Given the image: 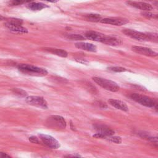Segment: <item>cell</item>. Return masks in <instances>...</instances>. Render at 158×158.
I'll return each mask as SVG.
<instances>
[{"mask_svg":"<svg viewBox=\"0 0 158 158\" xmlns=\"http://www.w3.org/2000/svg\"><path fill=\"white\" fill-rule=\"evenodd\" d=\"M84 18L86 20L92 22H100L101 20L102 19V17L99 14H86L85 15H84Z\"/></svg>","mask_w":158,"mask_h":158,"instance_id":"d6986e66","label":"cell"},{"mask_svg":"<svg viewBox=\"0 0 158 158\" xmlns=\"http://www.w3.org/2000/svg\"><path fill=\"white\" fill-rule=\"evenodd\" d=\"M33 0H11L9 1V6H18L24 3L31 2Z\"/></svg>","mask_w":158,"mask_h":158,"instance_id":"44dd1931","label":"cell"},{"mask_svg":"<svg viewBox=\"0 0 158 158\" xmlns=\"http://www.w3.org/2000/svg\"><path fill=\"white\" fill-rule=\"evenodd\" d=\"M25 100L28 104L31 106H36L43 109L48 108L47 102L43 97L37 96H27Z\"/></svg>","mask_w":158,"mask_h":158,"instance_id":"8992f818","label":"cell"},{"mask_svg":"<svg viewBox=\"0 0 158 158\" xmlns=\"http://www.w3.org/2000/svg\"><path fill=\"white\" fill-rule=\"evenodd\" d=\"M66 38L71 40H77V41H82L85 40V36L78 35V34H67Z\"/></svg>","mask_w":158,"mask_h":158,"instance_id":"ffe728a7","label":"cell"},{"mask_svg":"<svg viewBox=\"0 0 158 158\" xmlns=\"http://www.w3.org/2000/svg\"><path fill=\"white\" fill-rule=\"evenodd\" d=\"M122 33L126 36L139 41H148V34L131 29H123Z\"/></svg>","mask_w":158,"mask_h":158,"instance_id":"52a82bcc","label":"cell"},{"mask_svg":"<svg viewBox=\"0 0 158 158\" xmlns=\"http://www.w3.org/2000/svg\"><path fill=\"white\" fill-rule=\"evenodd\" d=\"M18 69L23 73L33 76H44L48 74V71L43 68L29 64H20Z\"/></svg>","mask_w":158,"mask_h":158,"instance_id":"6da1fadb","label":"cell"},{"mask_svg":"<svg viewBox=\"0 0 158 158\" xmlns=\"http://www.w3.org/2000/svg\"><path fill=\"white\" fill-rule=\"evenodd\" d=\"M93 80L99 86H101L102 88L108 91H110L112 92H117L119 90L120 87L117 84V83L110 80L103 78L101 77H93Z\"/></svg>","mask_w":158,"mask_h":158,"instance_id":"3957f363","label":"cell"},{"mask_svg":"<svg viewBox=\"0 0 158 158\" xmlns=\"http://www.w3.org/2000/svg\"><path fill=\"white\" fill-rule=\"evenodd\" d=\"M0 157H10V156L5 154L4 152H0Z\"/></svg>","mask_w":158,"mask_h":158,"instance_id":"4316f807","label":"cell"},{"mask_svg":"<svg viewBox=\"0 0 158 158\" xmlns=\"http://www.w3.org/2000/svg\"><path fill=\"white\" fill-rule=\"evenodd\" d=\"M104 35H105L104 34L101 33L100 32H98L93 30H89L85 32V38L91 41L101 42Z\"/></svg>","mask_w":158,"mask_h":158,"instance_id":"7c38bea8","label":"cell"},{"mask_svg":"<svg viewBox=\"0 0 158 158\" xmlns=\"http://www.w3.org/2000/svg\"><path fill=\"white\" fill-rule=\"evenodd\" d=\"M14 92L15 94H18L19 96H25L27 95V93L23 91V89H18V88H14Z\"/></svg>","mask_w":158,"mask_h":158,"instance_id":"d4e9b609","label":"cell"},{"mask_svg":"<svg viewBox=\"0 0 158 158\" xmlns=\"http://www.w3.org/2000/svg\"><path fill=\"white\" fill-rule=\"evenodd\" d=\"M46 51H48L50 53H52L53 54L57 55L58 56L62 57H66L68 56L67 52L62 49H57V48H45L44 49Z\"/></svg>","mask_w":158,"mask_h":158,"instance_id":"e0dca14e","label":"cell"},{"mask_svg":"<svg viewBox=\"0 0 158 158\" xmlns=\"http://www.w3.org/2000/svg\"><path fill=\"white\" fill-rule=\"evenodd\" d=\"M107 70L112 72H123L127 70L125 68L122 67H107Z\"/></svg>","mask_w":158,"mask_h":158,"instance_id":"7402d4cb","label":"cell"},{"mask_svg":"<svg viewBox=\"0 0 158 158\" xmlns=\"http://www.w3.org/2000/svg\"><path fill=\"white\" fill-rule=\"evenodd\" d=\"M67 156V157H81L80 155H69Z\"/></svg>","mask_w":158,"mask_h":158,"instance_id":"f1b7e54d","label":"cell"},{"mask_svg":"<svg viewBox=\"0 0 158 158\" xmlns=\"http://www.w3.org/2000/svg\"><path fill=\"white\" fill-rule=\"evenodd\" d=\"M127 4L131 7H135L136 9H141L144 11H149L153 9L152 6L144 2H138V1H128L127 2Z\"/></svg>","mask_w":158,"mask_h":158,"instance_id":"8fae6325","label":"cell"},{"mask_svg":"<svg viewBox=\"0 0 158 158\" xmlns=\"http://www.w3.org/2000/svg\"><path fill=\"white\" fill-rule=\"evenodd\" d=\"M101 43L107 44V45H109V46H118L120 45L122 42V41L118 39L117 38L115 37H113V36H107V35H104V38H102Z\"/></svg>","mask_w":158,"mask_h":158,"instance_id":"9a60e30c","label":"cell"},{"mask_svg":"<svg viewBox=\"0 0 158 158\" xmlns=\"http://www.w3.org/2000/svg\"><path fill=\"white\" fill-rule=\"evenodd\" d=\"M43 1H48V2H56L59 0H43Z\"/></svg>","mask_w":158,"mask_h":158,"instance_id":"83f0119b","label":"cell"},{"mask_svg":"<svg viewBox=\"0 0 158 158\" xmlns=\"http://www.w3.org/2000/svg\"><path fill=\"white\" fill-rule=\"evenodd\" d=\"M128 20L125 18L121 17H108V18H104L102 19L100 22L102 23L106 24H110L113 25L117 26H121L128 23Z\"/></svg>","mask_w":158,"mask_h":158,"instance_id":"30bf717a","label":"cell"},{"mask_svg":"<svg viewBox=\"0 0 158 158\" xmlns=\"http://www.w3.org/2000/svg\"><path fill=\"white\" fill-rule=\"evenodd\" d=\"M97 133L93 135L97 138H107L114 134V131L109 127L104 125H96L94 126Z\"/></svg>","mask_w":158,"mask_h":158,"instance_id":"5b68a950","label":"cell"},{"mask_svg":"<svg viewBox=\"0 0 158 158\" xmlns=\"http://www.w3.org/2000/svg\"><path fill=\"white\" fill-rule=\"evenodd\" d=\"M141 14L146 18H149V19L156 18V19H157V15H154L149 11H144L143 10V12H141Z\"/></svg>","mask_w":158,"mask_h":158,"instance_id":"cb8c5ba5","label":"cell"},{"mask_svg":"<svg viewBox=\"0 0 158 158\" xmlns=\"http://www.w3.org/2000/svg\"><path fill=\"white\" fill-rule=\"evenodd\" d=\"M39 136L42 142L48 147L51 149H57L60 147L58 141L52 136L45 134H40Z\"/></svg>","mask_w":158,"mask_h":158,"instance_id":"ba28073f","label":"cell"},{"mask_svg":"<svg viewBox=\"0 0 158 158\" xmlns=\"http://www.w3.org/2000/svg\"><path fill=\"white\" fill-rule=\"evenodd\" d=\"M129 97L136 102L148 107H153L157 109V102L156 100L152 99L147 96L141 95L138 93H131Z\"/></svg>","mask_w":158,"mask_h":158,"instance_id":"7a4b0ae2","label":"cell"},{"mask_svg":"<svg viewBox=\"0 0 158 158\" xmlns=\"http://www.w3.org/2000/svg\"><path fill=\"white\" fill-rule=\"evenodd\" d=\"M107 140H109V141H111L112 143H116V144H120L122 143V138L119 136H110L109 137L107 138Z\"/></svg>","mask_w":158,"mask_h":158,"instance_id":"603a6c76","label":"cell"},{"mask_svg":"<svg viewBox=\"0 0 158 158\" xmlns=\"http://www.w3.org/2000/svg\"><path fill=\"white\" fill-rule=\"evenodd\" d=\"M108 102L114 107L121 110L122 111L127 112L128 110V107L127 105L123 101L118 100V99H109Z\"/></svg>","mask_w":158,"mask_h":158,"instance_id":"5bb4252c","label":"cell"},{"mask_svg":"<svg viewBox=\"0 0 158 158\" xmlns=\"http://www.w3.org/2000/svg\"><path fill=\"white\" fill-rule=\"evenodd\" d=\"M131 50L137 54L146 56L156 57L157 56V53L156 52L146 47H143L139 46H133L131 47Z\"/></svg>","mask_w":158,"mask_h":158,"instance_id":"9c48e42d","label":"cell"},{"mask_svg":"<svg viewBox=\"0 0 158 158\" xmlns=\"http://www.w3.org/2000/svg\"><path fill=\"white\" fill-rule=\"evenodd\" d=\"M47 125L55 130H64L66 127L65 119L60 115H51L46 120Z\"/></svg>","mask_w":158,"mask_h":158,"instance_id":"277c9868","label":"cell"},{"mask_svg":"<svg viewBox=\"0 0 158 158\" xmlns=\"http://www.w3.org/2000/svg\"><path fill=\"white\" fill-rule=\"evenodd\" d=\"M4 25L7 28H9L10 30L13 31L19 32V33H23L28 32V30L26 28L22 27L21 25V24L14 23L6 22Z\"/></svg>","mask_w":158,"mask_h":158,"instance_id":"4fadbf2b","label":"cell"},{"mask_svg":"<svg viewBox=\"0 0 158 158\" xmlns=\"http://www.w3.org/2000/svg\"><path fill=\"white\" fill-rule=\"evenodd\" d=\"M48 6L42 2H30L27 5V7L32 10H40Z\"/></svg>","mask_w":158,"mask_h":158,"instance_id":"ac0fdd59","label":"cell"},{"mask_svg":"<svg viewBox=\"0 0 158 158\" xmlns=\"http://www.w3.org/2000/svg\"><path fill=\"white\" fill-rule=\"evenodd\" d=\"M75 47L79 49L89 51V52H96L97 48L95 45L88 43H84V42H78L75 43Z\"/></svg>","mask_w":158,"mask_h":158,"instance_id":"2e32d148","label":"cell"},{"mask_svg":"<svg viewBox=\"0 0 158 158\" xmlns=\"http://www.w3.org/2000/svg\"><path fill=\"white\" fill-rule=\"evenodd\" d=\"M29 141L33 143H36V144H39V140L36 137V136H30L29 138Z\"/></svg>","mask_w":158,"mask_h":158,"instance_id":"484cf974","label":"cell"}]
</instances>
